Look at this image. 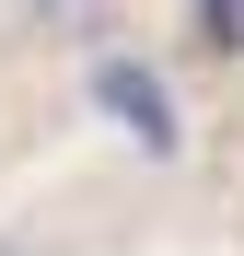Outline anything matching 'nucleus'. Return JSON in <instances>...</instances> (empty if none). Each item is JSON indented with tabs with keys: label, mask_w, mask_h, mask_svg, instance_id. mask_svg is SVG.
Masks as SVG:
<instances>
[{
	"label": "nucleus",
	"mask_w": 244,
	"mask_h": 256,
	"mask_svg": "<svg viewBox=\"0 0 244 256\" xmlns=\"http://www.w3.org/2000/svg\"><path fill=\"white\" fill-rule=\"evenodd\" d=\"M128 0H23V24H47V35H105Z\"/></svg>",
	"instance_id": "obj_1"
},
{
	"label": "nucleus",
	"mask_w": 244,
	"mask_h": 256,
	"mask_svg": "<svg viewBox=\"0 0 244 256\" xmlns=\"http://www.w3.org/2000/svg\"><path fill=\"white\" fill-rule=\"evenodd\" d=\"M0 256H81V244H70V222H47V210H12V222H0Z\"/></svg>",
	"instance_id": "obj_2"
}]
</instances>
